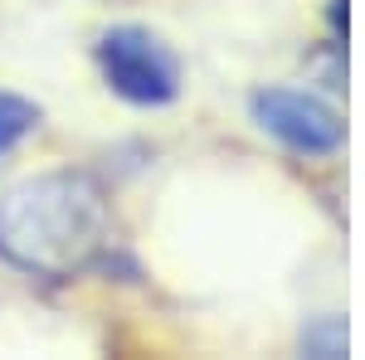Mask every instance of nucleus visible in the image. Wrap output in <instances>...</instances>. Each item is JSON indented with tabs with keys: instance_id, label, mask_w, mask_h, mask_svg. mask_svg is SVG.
Instances as JSON below:
<instances>
[{
	"instance_id": "1",
	"label": "nucleus",
	"mask_w": 365,
	"mask_h": 360,
	"mask_svg": "<svg viewBox=\"0 0 365 360\" xmlns=\"http://www.w3.org/2000/svg\"><path fill=\"white\" fill-rule=\"evenodd\" d=\"M117 253L113 195L93 170H44L0 195V263L68 282L108 273Z\"/></svg>"
},
{
	"instance_id": "2",
	"label": "nucleus",
	"mask_w": 365,
	"mask_h": 360,
	"mask_svg": "<svg viewBox=\"0 0 365 360\" xmlns=\"http://www.w3.org/2000/svg\"><path fill=\"white\" fill-rule=\"evenodd\" d=\"M93 63L108 93L132 108H170L185 88L180 54L146 25H108L93 44Z\"/></svg>"
},
{
	"instance_id": "3",
	"label": "nucleus",
	"mask_w": 365,
	"mask_h": 360,
	"mask_svg": "<svg viewBox=\"0 0 365 360\" xmlns=\"http://www.w3.org/2000/svg\"><path fill=\"white\" fill-rule=\"evenodd\" d=\"M249 112L278 146L297 151V156H336L346 146L341 112L327 98L307 93V88H282V83L258 88L249 98Z\"/></svg>"
},
{
	"instance_id": "4",
	"label": "nucleus",
	"mask_w": 365,
	"mask_h": 360,
	"mask_svg": "<svg viewBox=\"0 0 365 360\" xmlns=\"http://www.w3.org/2000/svg\"><path fill=\"white\" fill-rule=\"evenodd\" d=\"M39 122H44V108H39L34 98L0 88V161H5L15 146H25V141L39 132Z\"/></svg>"
},
{
	"instance_id": "5",
	"label": "nucleus",
	"mask_w": 365,
	"mask_h": 360,
	"mask_svg": "<svg viewBox=\"0 0 365 360\" xmlns=\"http://www.w3.org/2000/svg\"><path fill=\"white\" fill-rule=\"evenodd\" d=\"M302 351H307V356H322V360L346 356V351H351L346 322H341V317H312L307 326H302Z\"/></svg>"
}]
</instances>
